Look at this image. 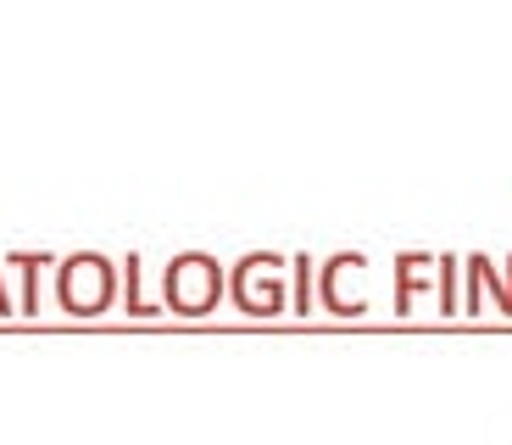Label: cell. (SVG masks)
I'll use <instances>...</instances> for the list:
<instances>
[{"mask_svg":"<svg viewBox=\"0 0 512 445\" xmlns=\"http://www.w3.org/2000/svg\"><path fill=\"white\" fill-rule=\"evenodd\" d=\"M457 273H462V256H435V279H440V312H462Z\"/></svg>","mask_w":512,"mask_h":445,"instance_id":"ba28073f","label":"cell"},{"mask_svg":"<svg viewBox=\"0 0 512 445\" xmlns=\"http://www.w3.org/2000/svg\"><path fill=\"white\" fill-rule=\"evenodd\" d=\"M117 301V267L95 251H78L67 262H56V306L73 318H101Z\"/></svg>","mask_w":512,"mask_h":445,"instance_id":"7a4b0ae2","label":"cell"},{"mask_svg":"<svg viewBox=\"0 0 512 445\" xmlns=\"http://www.w3.org/2000/svg\"><path fill=\"white\" fill-rule=\"evenodd\" d=\"M462 267H468L462 312H479L485 301H496L501 312H512V256H507V267H496L490 256H462Z\"/></svg>","mask_w":512,"mask_h":445,"instance_id":"5b68a950","label":"cell"},{"mask_svg":"<svg viewBox=\"0 0 512 445\" xmlns=\"http://www.w3.org/2000/svg\"><path fill=\"white\" fill-rule=\"evenodd\" d=\"M123 306L134 318H151L156 306L145 301V284H140V256H123Z\"/></svg>","mask_w":512,"mask_h":445,"instance_id":"9c48e42d","label":"cell"},{"mask_svg":"<svg viewBox=\"0 0 512 445\" xmlns=\"http://www.w3.org/2000/svg\"><path fill=\"white\" fill-rule=\"evenodd\" d=\"M6 262H12L17 279H23V306H17V312H39V273H45V262H56V256L17 251V256H6Z\"/></svg>","mask_w":512,"mask_h":445,"instance_id":"52a82bcc","label":"cell"},{"mask_svg":"<svg viewBox=\"0 0 512 445\" xmlns=\"http://www.w3.org/2000/svg\"><path fill=\"white\" fill-rule=\"evenodd\" d=\"M429 273H435V256H423V251L396 256V312H412V306H418Z\"/></svg>","mask_w":512,"mask_h":445,"instance_id":"8992f818","label":"cell"},{"mask_svg":"<svg viewBox=\"0 0 512 445\" xmlns=\"http://www.w3.org/2000/svg\"><path fill=\"white\" fill-rule=\"evenodd\" d=\"M0 312H17V306H12V290H6V279H0Z\"/></svg>","mask_w":512,"mask_h":445,"instance_id":"8fae6325","label":"cell"},{"mask_svg":"<svg viewBox=\"0 0 512 445\" xmlns=\"http://www.w3.org/2000/svg\"><path fill=\"white\" fill-rule=\"evenodd\" d=\"M223 290H229V273H223L218 256H206V251L173 256L162 273V306L179 312V318H206L223 301Z\"/></svg>","mask_w":512,"mask_h":445,"instance_id":"6da1fadb","label":"cell"},{"mask_svg":"<svg viewBox=\"0 0 512 445\" xmlns=\"http://www.w3.org/2000/svg\"><path fill=\"white\" fill-rule=\"evenodd\" d=\"M284 273H290V262L273 251H251L240 256V262L229 267V295L240 312H251V318H279L284 306H290V295H284Z\"/></svg>","mask_w":512,"mask_h":445,"instance_id":"3957f363","label":"cell"},{"mask_svg":"<svg viewBox=\"0 0 512 445\" xmlns=\"http://www.w3.org/2000/svg\"><path fill=\"white\" fill-rule=\"evenodd\" d=\"M290 279H295L290 290L295 312H312V256H290Z\"/></svg>","mask_w":512,"mask_h":445,"instance_id":"30bf717a","label":"cell"},{"mask_svg":"<svg viewBox=\"0 0 512 445\" xmlns=\"http://www.w3.org/2000/svg\"><path fill=\"white\" fill-rule=\"evenodd\" d=\"M362 251H340V256H329L323 262V273H318V295H323V306H329L334 318H362L368 312V301L362 295H351V273L362 279Z\"/></svg>","mask_w":512,"mask_h":445,"instance_id":"277c9868","label":"cell"}]
</instances>
